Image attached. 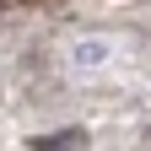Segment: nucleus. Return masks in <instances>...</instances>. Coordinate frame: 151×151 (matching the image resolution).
I'll list each match as a JSON object with an SVG mask.
<instances>
[{"label": "nucleus", "instance_id": "nucleus-1", "mask_svg": "<svg viewBox=\"0 0 151 151\" xmlns=\"http://www.w3.org/2000/svg\"><path fill=\"white\" fill-rule=\"evenodd\" d=\"M108 60H113V43H108V38H81V43L70 49V65L76 70H103Z\"/></svg>", "mask_w": 151, "mask_h": 151}, {"label": "nucleus", "instance_id": "nucleus-2", "mask_svg": "<svg viewBox=\"0 0 151 151\" xmlns=\"http://www.w3.org/2000/svg\"><path fill=\"white\" fill-rule=\"evenodd\" d=\"M38 151H65V146H86V129H60V135H38Z\"/></svg>", "mask_w": 151, "mask_h": 151}]
</instances>
